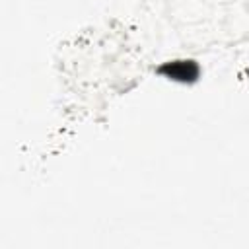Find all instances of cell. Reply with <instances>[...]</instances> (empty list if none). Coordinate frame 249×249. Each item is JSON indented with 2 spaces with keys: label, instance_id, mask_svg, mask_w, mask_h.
<instances>
[{
  "label": "cell",
  "instance_id": "obj_1",
  "mask_svg": "<svg viewBox=\"0 0 249 249\" xmlns=\"http://www.w3.org/2000/svg\"><path fill=\"white\" fill-rule=\"evenodd\" d=\"M161 72H169V76L177 80H193L196 76V66L193 62H175L171 66H163Z\"/></svg>",
  "mask_w": 249,
  "mask_h": 249
}]
</instances>
